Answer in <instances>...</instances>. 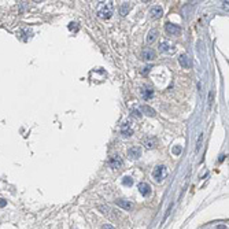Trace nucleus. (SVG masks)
<instances>
[{"label": "nucleus", "mask_w": 229, "mask_h": 229, "mask_svg": "<svg viewBox=\"0 0 229 229\" xmlns=\"http://www.w3.org/2000/svg\"><path fill=\"white\" fill-rule=\"evenodd\" d=\"M96 14L99 18L102 19H109L113 15V4L111 3H100L96 8Z\"/></svg>", "instance_id": "1"}, {"label": "nucleus", "mask_w": 229, "mask_h": 229, "mask_svg": "<svg viewBox=\"0 0 229 229\" xmlns=\"http://www.w3.org/2000/svg\"><path fill=\"white\" fill-rule=\"evenodd\" d=\"M166 176H168V170H166L165 166H157V168L154 169V172H152V177H154L155 181H158V183L163 181L166 178Z\"/></svg>", "instance_id": "2"}, {"label": "nucleus", "mask_w": 229, "mask_h": 229, "mask_svg": "<svg viewBox=\"0 0 229 229\" xmlns=\"http://www.w3.org/2000/svg\"><path fill=\"white\" fill-rule=\"evenodd\" d=\"M109 165H110V168H113V169H119V168H122L124 162H122V159H121L119 155H113V157L109 159Z\"/></svg>", "instance_id": "3"}, {"label": "nucleus", "mask_w": 229, "mask_h": 229, "mask_svg": "<svg viewBox=\"0 0 229 229\" xmlns=\"http://www.w3.org/2000/svg\"><path fill=\"white\" fill-rule=\"evenodd\" d=\"M166 32L169 34H172V36H178L180 33H181V27L178 25H174V23H170L168 22L166 23Z\"/></svg>", "instance_id": "4"}, {"label": "nucleus", "mask_w": 229, "mask_h": 229, "mask_svg": "<svg viewBox=\"0 0 229 229\" xmlns=\"http://www.w3.org/2000/svg\"><path fill=\"white\" fill-rule=\"evenodd\" d=\"M141 58L144 61H154L157 58V52L152 48H145V50H143V52H141Z\"/></svg>", "instance_id": "5"}, {"label": "nucleus", "mask_w": 229, "mask_h": 229, "mask_svg": "<svg viewBox=\"0 0 229 229\" xmlns=\"http://www.w3.org/2000/svg\"><path fill=\"white\" fill-rule=\"evenodd\" d=\"M139 192H140L143 196L150 195V192H151L150 184H147V183H140V184H139Z\"/></svg>", "instance_id": "6"}, {"label": "nucleus", "mask_w": 229, "mask_h": 229, "mask_svg": "<svg viewBox=\"0 0 229 229\" xmlns=\"http://www.w3.org/2000/svg\"><path fill=\"white\" fill-rule=\"evenodd\" d=\"M178 62H180V65H181L184 69H189L191 65H192V62H191V59L188 58V55H185V54H184V55H180Z\"/></svg>", "instance_id": "7"}, {"label": "nucleus", "mask_w": 229, "mask_h": 229, "mask_svg": "<svg viewBox=\"0 0 229 229\" xmlns=\"http://www.w3.org/2000/svg\"><path fill=\"white\" fill-rule=\"evenodd\" d=\"M128 155L132 158V159H137V158H140V155H141V150H140V147H130L129 150H128Z\"/></svg>", "instance_id": "8"}, {"label": "nucleus", "mask_w": 229, "mask_h": 229, "mask_svg": "<svg viewBox=\"0 0 229 229\" xmlns=\"http://www.w3.org/2000/svg\"><path fill=\"white\" fill-rule=\"evenodd\" d=\"M115 203H117V206H119L121 209H124V210H130L132 207H133V204H132L129 200H125V199H118V200H115Z\"/></svg>", "instance_id": "9"}, {"label": "nucleus", "mask_w": 229, "mask_h": 229, "mask_svg": "<svg viewBox=\"0 0 229 229\" xmlns=\"http://www.w3.org/2000/svg\"><path fill=\"white\" fill-rule=\"evenodd\" d=\"M162 14H163V10H162L159 6H154V7H151V10H150V15L152 17V18H161Z\"/></svg>", "instance_id": "10"}, {"label": "nucleus", "mask_w": 229, "mask_h": 229, "mask_svg": "<svg viewBox=\"0 0 229 229\" xmlns=\"http://www.w3.org/2000/svg\"><path fill=\"white\" fill-rule=\"evenodd\" d=\"M157 143H158V140L155 137H147V139H144V145H145V148H154L155 145H157Z\"/></svg>", "instance_id": "11"}, {"label": "nucleus", "mask_w": 229, "mask_h": 229, "mask_svg": "<svg viewBox=\"0 0 229 229\" xmlns=\"http://www.w3.org/2000/svg\"><path fill=\"white\" fill-rule=\"evenodd\" d=\"M129 124L130 122H125V125L122 126V136L124 137H130L133 134V130L129 128Z\"/></svg>", "instance_id": "12"}, {"label": "nucleus", "mask_w": 229, "mask_h": 229, "mask_svg": "<svg viewBox=\"0 0 229 229\" xmlns=\"http://www.w3.org/2000/svg\"><path fill=\"white\" fill-rule=\"evenodd\" d=\"M140 111H144V114L145 115H148V117H155V114H157L154 109H151V107H148V106H141Z\"/></svg>", "instance_id": "13"}, {"label": "nucleus", "mask_w": 229, "mask_h": 229, "mask_svg": "<svg viewBox=\"0 0 229 229\" xmlns=\"http://www.w3.org/2000/svg\"><path fill=\"white\" fill-rule=\"evenodd\" d=\"M157 36H158V30L157 29L150 30V33H148V36H147V43L148 44H152L155 41V39H157Z\"/></svg>", "instance_id": "14"}, {"label": "nucleus", "mask_w": 229, "mask_h": 229, "mask_svg": "<svg viewBox=\"0 0 229 229\" xmlns=\"http://www.w3.org/2000/svg\"><path fill=\"white\" fill-rule=\"evenodd\" d=\"M152 95H154V91H152L151 88H144L143 91H141V96H143V99H145V100L152 98Z\"/></svg>", "instance_id": "15"}, {"label": "nucleus", "mask_w": 229, "mask_h": 229, "mask_svg": "<svg viewBox=\"0 0 229 229\" xmlns=\"http://www.w3.org/2000/svg\"><path fill=\"white\" fill-rule=\"evenodd\" d=\"M172 50H173L172 46L169 43H166V41L161 43V46H159V51H161V52H170Z\"/></svg>", "instance_id": "16"}, {"label": "nucleus", "mask_w": 229, "mask_h": 229, "mask_svg": "<svg viewBox=\"0 0 229 229\" xmlns=\"http://www.w3.org/2000/svg\"><path fill=\"white\" fill-rule=\"evenodd\" d=\"M128 11H129V4H128V3H124V4L119 7V14L122 17H125L128 14Z\"/></svg>", "instance_id": "17"}, {"label": "nucleus", "mask_w": 229, "mask_h": 229, "mask_svg": "<svg viewBox=\"0 0 229 229\" xmlns=\"http://www.w3.org/2000/svg\"><path fill=\"white\" fill-rule=\"evenodd\" d=\"M122 184H124V185H128V187H130L132 184H133V180H132V177H128V176H125L124 178H122Z\"/></svg>", "instance_id": "18"}, {"label": "nucleus", "mask_w": 229, "mask_h": 229, "mask_svg": "<svg viewBox=\"0 0 229 229\" xmlns=\"http://www.w3.org/2000/svg\"><path fill=\"white\" fill-rule=\"evenodd\" d=\"M202 140H203V134H199V137H197V143H196V152H199L200 147H202Z\"/></svg>", "instance_id": "19"}, {"label": "nucleus", "mask_w": 229, "mask_h": 229, "mask_svg": "<svg viewBox=\"0 0 229 229\" xmlns=\"http://www.w3.org/2000/svg\"><path fill=\"white\" fill-rule=\"evenodd\" d=\"M77 25V23H70V25H69V29L70 30H74V32H77L78 30V26H76Z\"/></svg>", "instance_id": "20"}, {"label": "nucleus", "mask_w": 229, "mask_h": 229, "mask_svg": "<svg viewBox=\"0 0 229 229\" xmlns=\"http://www.w3.org/2000/svg\"><path fill=\"white\" fill-rule=\"evenodd\" d=\"M133 115L137 117V118H140L141 117V111H140V110H133Z\"/></svg>", "instance_id": "21"}, {"label": "nucleus", "mask_w": 229, "mask_h": 229, "mask_svg": "<svg viewBox=\"0 0 229 229\" xmlns=\"http://www.w3.org/2000/svg\"><path fill=\"white\" fill-rule=\"evenodd\" d=\"M102 229H115V228H114L113 225H110V224H105V225L102 227Z\"/></svg>", "instance_id": "22"}, {"label": "nucleus", "mask_w": 229, "mask_h": 229, "mask_svg": "<svg viewBox=\"0 0 229 229\" xmlns=\"http://www.w3.org/2000/svg\"><path fill=\"white\" fill-rule=\"evenodd\" d=\"M6 204H7V202H6L4 199H0V207H4Z\"/></svg>", "instance_id": "23"}, {"label": "nucleus", "mask_w": 229, "mask_h": 229, "mask_svg": "<svg viewBox=\"0 0 229 229\" xmlns=\"http://www.w3.org/2000/svg\"><path fill=\"white\" fill-rule=\"evenodd\" d=\"M180 150H181V148H180V147H176L173 151H174V154H178V152H180Z\"/></svg>", "instance_id": "24"}]
</instances>
